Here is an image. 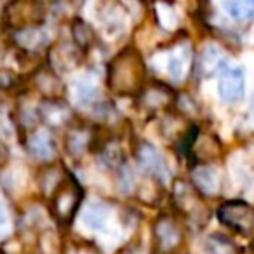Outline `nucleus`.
Wrapping results in <instances>:
<instances>
[{
	"instance_id": "obj_1",
	"label": "nucleus",
	"mask_w": 254,
	"mask_h": 254,
	"mask_svg": "<svg viewBox=\"0 0 254 254\" xmlns=\"http://www.w3.org/2000/svg\"><path fill=\"white\" fill-rule=\"evenodd\" d=\"M221 73L218 78V92L223 101L237 103L246 94V77L240 66H225L221 68Z\"/></svg>"
},
{
	"instance_id": "obj_2",
	"label": "nucleus",
	"mask_w": 254,
	"mask_h": 254,
	"mask_svg": "<svg viewBox=\"0 0 254 254\" xmlns=\"http://www.w3.org/2000/svg\"><path fill=\"white\" fill-rule=\"evenodd\" d=\"M110 216H112V209L103 202H89L82 211V221L85 223L89 230H96V232H106L108 230Z\"/></svg>"
},
{
	"instance_id": "obj_3",
	"label": "nucleus",
	"mask_w": 254,
	"mask_h": 254,
	"mask_svg": "<svg viewBox=\"0 0 254 254\" xmlns=\"http://www.w3.org/2000/svg\"><path fill=\"white\" fill-rule=\"evenodd\" d=\"M141 164L148 171H152L157 178H160L164 183L169 181V169H167L166 162H164V159L160 157V153L157 152L153 146L146 145L141 148Z\"/></svg>"
},
{
	"instance_id": "obj_4",
	"label": "nucleus",
	"mask_w": 254,
	"mask_h": 254,
	"mask_svg": "<svg viewBox=\"0 0 254 254\" xmlns=\"http://www.w3.org/2000/svg\"><path fill=\"white\" fill-rule=\"evenodd\" d=\"M223 11L237 21H249L254 12V0H219Z\"/></svg>"
},
{
	"instance_id": "obj_5",
	"label": "nucleus",
	"mask_w": 254,
	"mask_h": 254,
	"mask_svg": "<svg viewBox=\"0 0 254 254\" xmlns=\"http://www.w3.org/2000/svg\"><path fill=\"white\" fill-rule=\"evenodd\" d=\"M188 61H190V51L188 47H180V49L169 53L167 58V73L173 80H181L187 73V66Z\"/></svg>"
},
{
	"instance_id": "obj_6",
	"label": "nucleus",
	"mask_w": 254,
	"mask_h": 254,
	"mask_svg": "<svg viewBox=\"0 0 254 254\" xmlns=\"http://www.w3.org/2000/svg\"><path fill=\"white\" fill-rule=\"evenodd\" d=\"M30 148L35 152L37 157L40 159H51L54 153L53 150V141H51V136L47 131H39L30 141Z\"/></svg>"
},
{
	"instance_id": "obj_7",
	"label": "nucleus",
	"mask_w": 254,
	"mask_h": 254,
	"mask_svg": "<svg viewBox=\"0 0 254 254\" xmlns=\"http://www.w3.org/2000/svg\"><path fill=\"white\" fill-rule=\"evenodd\" d=\"M193 178H195V181H197V185L205 193H212V191H216V188H218L216 174H214V171L209 169V167H202V169L195 171Z\"/></svg>"
},
{
	"instance_id": "obj_8",
	"label": "nucleus",
	"mask_w": 254,
	"mask_h": 254,
	"mask_svg": "<svg viewBox=\"0 0 254 254\" xmlns=\"http://www.w3.org/2000/svg\"><path fill=\"white\" fill-rule=\"evenodd\" d=\"M73 89H75V94H77V98H80L82 101H89V99L92 98V94H94V91H96L94 84H92L87 77L77 78V80H75V84H73Z\"/></svg>"
},
{
	"instance_id": "obj_9",
	"label": "nucleus",
	"mask_w": 254,
	"mask_h": 254,
	"mask_svg": "<svg viewBox=\"0 0 254 254\" xmlns=\"http://www.w3.org/2000/svg\"><path fill=\"white\" fill-rule=\"evenodd\" d=\"M11 233V216H9V209L2 198H0V240L7 237Z\"/></svg>"
}]
</instances>
